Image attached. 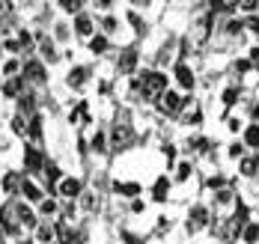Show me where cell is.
<instances>
[{
  "label": "cell",
  "instance_id": "1",
  "mask_svg": "<svg viewBox=\"0 0 259 244\" xmlns=\"http://www.w3.org/2000/svg\"><path fill=\"white\" fill-rule=\"evenodd\" d=\"M140 86H143V95H164V92H167V75H161V72H146Z\"/></svg>",
  "mask_w": 259,
  "mask_h": 244
},
{
  "label": "cell",
  "instance_id": "2",
  "mask_svg": "<svg viewBox=\"0 0 259 244\" xmlns=\"http://www.w3.org/2000/svg\"><path fill=\"white\" fill-rule=\"evenodd\" d=\"M185 105H188V99H179V95H176V92H170V89L161 95V110H164V113H179Z\"/></svg>",
  "mask_w": 259,
  "mask_h": 244
},
{
  "label": "cell",
  "instance_id": "3",
  "mask_svg": "<svg viewBox=\"0 0 259 244\" xmlns=\"http://www.w3.org/2000/svg\"><path fill=\"white\" fill-rule=\"evenodd\" d=\"M24 75H27V78H30V81L42 83V81H45V66L33 60V63H27V66H24Z\"/></svg>",
  "mask_w": 259,
  "mask_h": 244
},
{
  "label": "cell",
  "instance_id": "4",
  "mask_svg": "<svg viewBox=\"0 0 259 244\" xmlns=\"http://www.w3.org/2000/svg\"><path fill=\"white\" fill-rule=\"evenodd\" d=\"M60 193H63V197H69V200L80 197V182H78V179H63V182H60Z\"/></svg>",
  "mask_w": 259,
  "mask_h": 244
},
{
  "label": "cell",
  "instance_id": "5",
  "mask_svg": "<svg viewBox=\"0 0 259 244\" xmlns=\"http://www.w3.org/2000/svg\"><path fill=\"white\" fill-rule=\"evenodd\" d=\"M176 81H179L185 89H191V86H194V72H191L185 63H179V66H176Z\"/></svg>",
  "mask_w": 259,
  "mask_h": 244
},
{
  "label": "cell",
  "instance_id": "6",
  "mask_svg": "<svg viewBox=\"0 0 259 244\" xmlns=\"http://www.w3.org/2000/svg\"><path fill=\"white\" fill-rule=\"evenodd\" d=\"M21 193H24L30 203H42V190L36 188V185H33L30 179H21Z\"/></svg>",
  "mask_w": 259,
  "mask_h": 244
},
{
  "label": "cell",
  "instance_id": "7",
  "mask_svg": "<svg viewBox=\"0 0 259 244\" xmlns=\"http://www.w3.org/2000/svg\"><path fill=\"white\" fill-rule=\"evenodd\" d=\"M87 83V69L83 66H78V69H72L69 72V86H75V89H80Z\"/></svg>",
  "mask_w": 259,
  "mask_h": 244
},
{
  "label": "cell",
  "instance_id": "8",
  "mask_svg": "<svg viewBox=\"0 0 259 244\" xmlns=\"http://www.w3.org/2000/svg\"><path fill=\"white\" fill-rule=\"evenodd\" d=\"M54 235H57V232H54L51 223H42V226L36 229V238H39L42 244H51V241H54Z\"/></svg>",
  "mask_w": 259,
  "mask_h": 244
},
{
  "label": "cell",
  "instance_id": "9",
  "mask_svg": "<svg viewBox=\"0 0 259 244\" xmlns=\"http://www.w3.org/2000/svg\"><path fill=\"white\" fill-rule=\"evenodd\" d=\"M0 188L6 190V193H12L15 188H21V179H18L15 173H6V176H3V185H0Z\"/></svg>",
  "mask_w": 259,
  "mask_h": 244
},
{
  "label": "cell",
  "instance_id": "10",
  "mask_svg": "<svg viewBox=\"0 0 259 244\" xmlns=\"http://www.w3.org/2000/svg\"><path fill=\"white\" fill-rule=\"evenodd\" d=\"M134 66H137V54H134V51H125L122 60H119V69H122V72H131Z\"/></svg>",
  "mask_w": 259,
  "mask_h": 244
},
{
  "label": "cell",
  "instance_id": "11",
  "mask_svg": "<svg viewBox=\"0 0 259 244\" xmlns=\"http://www.w3.org/2000/svg\"><path fill=\"white\" fill-rule=\"evenodd\" d=\"M21 83H24V78H12V81H6V86H3V92L12 99V95H18L21 92Z\"/></svg>",
  "mask_w": 259,
  "mask_h": 244
},
{
  "label": "cell",
  "instance_id": "12",
  "mask_svg": "<svg viewBox=\"0 0 259 244\" xmlns=\"http://www.w3.org/2000/svg\"><path fill=\"white\" fill-rule=\"evenodd\" d=\"M167 190H170V182H167V176H161L155 182V200H167Z\"/></svg>",
  "mask_w": 259,
  "mask_h": 244
},
{
  "label": "cell",
  "instance_id": "13",
  "mask_svg": "<svg viewBox=\"0 0 259 244\" xmlns=\"http://www.w3.org/2000/svg\"><path fill=\"white\" fill-rule=\"evenodd\" d=\"M27 167H30V170H39V167H42V155H39V152H36V149H27Z\"/></svg>",
  "mask_w": 259,
  "mask_h": 244
},
{
  "label": "cell",
  "instance_id": "14",
  "mask_svg": "<svg viewBox=\"0 0 259 244\" xmlns=\"http://www.w3.org/2000/svg\"><path fill=\"white\" fill-rule=\"evenodd\" d=\"M75 27H78V36H90V33H93V21H90L87 15H80Z\"/></svg>",
  "mask_w": 259,
  "mask_h": 244
},
{
  "label": "cell",
  "instance_id": "15",
  "mask_svg": "<svg viewBox=\"0 0 259 244\" xmlns=\"http://www.w3.org/2000/svg\"><path fill=\"white\" fill-rule=\"evenodd\" d=\"M244 140H247V146H259V125H250L244 131Z\"/></svg>",
  "mask_w": 259,
  "mask_h": 244
},
{
  "label": "cell",
  "instance_id": "16",
  "mask_svg": "<svg viewBox=\"0 0 259 244\" xmlns=\"http://www.w3.org/2000/svg\"><path fill=\"white\" fill-rule=\"evenodd\" d=\"M191 217H194V226H200V223H206L208 212L203 209V206H194V212H191Z\"/></svg>",
  "mask_w": 259,
  "mask_h": 244
},
{
  "label": "cell",
  "instance_id": "17",
  "mask_svg": "<svg viewBox=\"0 0 259 244\" xmlns=\"http://www.w3.org/2000/svg\"><path fill=\"white\" fill-rule=\"evenodd\" d=\"M256 238H259V223H250V226L244 229V241H247V244H253Z\"/></svg>",
  "mask_w": 259,
  "mask_h": 244
},
{
  "label": "cell",
  "instance_id": "18",
  "mask_svg": "<svg viewBox=\"0 0 259 244\" xmlns=\"http://www.w3.org/2000/svg\"><path fill=\"white\" fill-rule=\"evenodd\" d=\"M42 54H45V60H57V51H54L51 39H42Z\"/></svg>",
  "mask_w": 259,
  "mask_h": 244
},
{
  "label": "cell",
  "instance_id": "19",
  "mask_svg": "<svg viewBox=\"0 0 259 244\" xmlns=\"http://www.w3.org/2000/svg\"><path fill=\"white\" fill-rule=\"evenodd\" d=\"M90 48H93V54H102L104 48H107V39H104V36H96V39L90 42Z\"/></svg>",
  "mask_w": 259,
  "mask_h": 244
},
{
  "label": "cell",
  "instance_id": "20",
  "mask_svg": "<svg viewBox=\"0 0 259 244\" xmlns=\"http://www.w3.org/2000/svg\"><path fill=\"white\" fill-rule=\"evenodd\" d=\"M116 190H119V193H128V197H134V193H140V185H134V182H128V185H119V182H116Z\"/></svg>",
  "mask_w": 259,
  "mask_h": 244
},
{
  "label": "cell",
  "instance_id": "21",
  "mask_svg": "<svg viewBox=\"0 0 259 244\" xmlns=\"http://www.w3.org/2000/svg\"><path fill=\"white\" fill-rule=\"evenodd\" d=\"M18 220H24V223H33V212H30L27 206H18Z\"/></svg>",
  "mask_w": 259,
  "mask_h": 244
},
{
  "label": "cell",
  "instance_id": "22",
  "mask_svg": "<svg viewBox=\"0 0 259 244\" xmlns=\"http://www.w3.org/2000/svg\"><path fill=\"white\" fill-rule=\"evenodd\" d=\"M27 131H30L33 137L42 134V122H39V116H33V122H30V128H27Z\"/></svg>",
  "mask_w": 259,
  "mask_h": 244
},
{
  "label": "cell",
  "instance_id": "23",
  "mask_svg": "<svg viewBox=\"0 0 259 244\" xmlns=\"http://www.w3.org/2000/svg\"><path fill=\"white\" fill-rule=\"evenodd\" d=\"M57 212V203L54 200H42V215H54Z\"/></svg>",
  "mask_w": 259,
  "mask_h": 244
},
{
  "label": "cell",
  "instance_id": "24",
  "mask_svg": "<svg viewBox=\"0 0 259 244\" xmlns=\"http://www.w3.org/2000/svg\"><path fill=\"white\" fill-rule=\"evenodd\" d=\"M63 9H66V12H78L80 0H63Z\"/></svg>",
  "mask_w": 259,
  "mask_h": 244
},
{
  "label": "cell",
  "instance_id": "25",
  "mask_svg": "<svg viewBox=\"0 0 259 244\" xmlns=\"http://www.w3.org/2000/svg\"><path fill=\"white\" fill-rule=\"evenodd\" d=\"M235 99H238V89H227L224 92V105H235Z\"/></svg>",
  "mask_w": 259,
  "mask_h": 244
},
{
  "label": "cell",
  "instance_id": "26",
  "mask_svg": "<svg viewBox=\"0 0 259 244\" xmlns=\"http://www.w3.org/2000/svg\"><path fill=\"white\" fill-rule=\"evenodd\" d=\"M93 149H96V152H104V134L93 137Z\"/></svg>",
  "mask_w": 259,
  "mask_h": 244
},
{
  "label": "cell",
  "instance_id": "27",
  "mask_svg": "<svg viewBox=\"0 0 259 244\" xmlns=\"http://www.w3.org/2000/svg\"><path fill=\"white\" fill-rule=\"evenodd\" d=\"M33 110V99L30 95H21V113H30Z\"/></svg>",
  "mask_w": 259,
  "mask_h": 244
},
{
  "label": "cell",
  "instance_id": "28",
  "mask_svg": "<svg viewBox=\"0 0 259 244\" xmlns=\"http://www.w3.org/2000/svg\"><path fill=\"white\" fill-rule=\"evenodd\" d=\"M238 6H241V9H244V12H256V0H244V3H238Z\"/></svg>",
  "mask_w": 259,
  "mask_h": 244
},
{
  "label": "cell",
  "instance_id": "29",
  "mask_svg": "<svg viewBox=\"0 0 259 244\" xmlns=\"http://www.w3.org/2000/svg\"><path fill=\"white\" fill-rule=\"evenodd\" d=\"M12 125H15V131H18V134H24V131H27V125H24V116H15V122H12Z\"/></svg>",
  "mask_w": 259,
  "mask_h": 244
},
{
  "label": "cell",
  "instance_id": "30",
  "mask_svg": "<svg viewBox=\"0 0 259 244\" xmlns=\"http://www.w3.org/2000/svg\"><path fill=\"white\" fill-rule=\"evenodd\" d=\"M3 72H6V75H15V72H18V63H15V60H9V63L3 66Z\"/></svg>",
  "mask_w": 259,
  "mask_h": 244
},
{
  "label": "cell",
  "instance_id": "31",
  "mask_svg": "<svg viewBox=\"0 0 259 244\" xmlns=\"http://www.w3.org/2000/svg\"><path fill=\"white\" fill-rule=\"evenodd\" d=\"M191 176V164H179V179H188Z\"/></svg>",
  "mask_w": 259,
  "mask_h": 244
},
{
  "label": "cell",
  "instance_id": "32",
  "mask_svg": "<svg viewBox=\"0 0 259 244\" xmlns=\"http://www.w3.org/2000/svg\"><path fill=\"white\" fill-rule=\"evenodd\" d=\"M230 200H233V193H230V190H221V193H218V203H224V206H227Z\"/></svg>",
  "mask_w": 259,
  "mask_h": 244
},
{
  "label": "cell",
  "instance_id": "33",
  "mask_svg": "<svg viewBox=\"0 0 259 244\" xmlns=\"http://www.w3.org/2000/svg\"><path fill=\"white\" fill-rule=\"evenodd\" d=\"M45 176H48V179H51V182H54V179H60V170H57V167H54V164H51V167L45 170Z\"/></svg>",
  "mask_w": 259,
  "mask_h": 244
},
{
  "label": "cell",
  "instance_id": "34",
  "mask_svg": "<svg viewBox=\"0 0 259 244\" xmlns=\"http://www.w3.org/2000/svg\"><path fill=\"white\" fill-rule=\"evenodd\" d=\"M230 155H233V158L241 155V143H233V146H230Z\"/></svg>",
  "mask_w": 259,
  "mask_h": 244
},
{
  "label": "cell",
  "instance_id": "35",
  "mask_svg": "<svg viewBox=\"0 0 259 244\" xmlns=\"http://www.w3.org/2000/svg\"><path fill=\"white\" fill-rule=\"evenodd\" d=\"M250 27H253V33H259V18H250Z\"/></svg>",
  "mask_w": 259,
  "mask_h": 244
}]
</instances>
